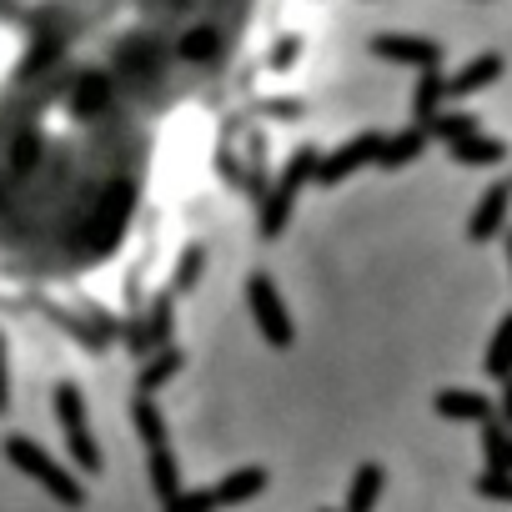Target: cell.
<instances>
[{
	"label": "cell",
	"mask_w": 512,
	"mask_h": 512,
	"mask_svg": "<svg viewBox=\"0 0 512 512\" xmlns=\"http://www.w3.org/2000/svg\"><path fill=\"white\" fill-rule=\"evenodd\" d=\"M482 457H487V472H512V432L497 417L482 422Z\"/></svg>",
	"instance_id": "cell-8"
},
{
	"label": "cell",
	"mask_w": 512,
	"mask_h": 512,
	"mask_svg": "<svg viewBox=\"0 0 512 512\" xmlns=\"http://www.w3.org/2000/svg\"><path fill=\"white\" fill-rule=\"evenodd\" d=\"M477 492L492 497V502H512V472H482L477 477Z\"/></svg>",
	"instance_id": "cell-14"
},
{
	"label": "cell",
	"mask_w": 512,
	"mask_h": 512,
	"mask_svg": "<svg viewBox=\"0 0 512 512\" xmlns=\"http://www.w3.org/2000/svg\"><path fill=\"white\" fill-rule=\"evenodd\" d=\"M377 497H382V467H357V477H352V492H347V512H372L377 507Z\"/></svg>",
	"instance_id": "cell-10"
},
{
	"label": "cell",
	"mask_w": 512,
	"mask_h": 512,
	"mask_svg": "<svg viewBox=\"0 0 512 512\" xmlns=\"http://www.w3.org/2000/svg\"><path fill=\"white\" fill-rule=\"evenodd\" d=\"M267 487V477L256 472V467H241V472H231L226 482H216L206 497H211V507H226V502H246V497H256Z\"/></svg>",
	"instance_id": "cell-7"
},
{
	"label": "cell",
	"mask_w": 512,
	"mask_h": 512,
	"mask_svg": "<svg viewBox=\"0 0 512 512\" xmlns=\"http://www.w3.org/2000/svg\"><path fill=\"white\" fill-rule=\"evenodd\" d=\"M6 452H11V462L21 467V472H31L56 502H66V507H81V487H76V477L71 472H61L36 442H26V437H11L6 442Z\"/></svg>",
	"instance_id": "cell-2"
},
{
	"label": "cell",
	"mask_w": 512,
	"mask_h": 512,
	"mask_svg": "<svg viewBox=\"0 0 512 512\" xmlns=\"http://www.w3.org/2000/svg\"><path fill=\"white\" fill-rule=\"evenodd\" d=\"M251 297H256V317H262L267 337L287 342V322H282V307L272 302V287H267V282H251Z\"/></svg>",
	"instance_id": "cell-12"
},
{
	"label": "cell",
	"mask_w": 512,
	"mask_h": 512,
	"mask_svg": "<svg viewBox=\"0 0 512 512\" xmlns=\"http://www.w3.org/2000/svg\"><path fill=\"white\" fill-rule=\"evenodd\" d=\"M497 76H502V56H482V61H472V66L452 81V91H462V96H467V91H477V86H492Z\"/></svg>",
	"instance_id": "cell-13"
},
{
	"label": "cell",
	"mask_w": 512,
	"mask_h": 512,
	"mask_svg": "<svg viewBox=\"0 0 512 512\" xmlns=\"http://www.w3.org/2000/svg\"><path fill=\"white\" fill-rule=\"evenodd\" d=\"M437 412L452 417V422H487V417H497L482 392H462V387L457 392H437Z\"/></svg>",
	"instance_id": "cell-6"
},
{
	"label": "cell",
	"mask_w": 512,
	"mask_h": 512,
	"mask_svg": "<svg viewBox=\"0 0 512 512\" xmlns=\"http://www.w3.org/2000/svg\"><path fill=\"white\" fill-rule=\"evenodd\" d=\"M136 422H141V437H146V447H151V487H156V497L171 502L181 487H176V462H171V447H166V432H161L151 402H136Z\"/></svg>",
	"instance_id": "cell-3"
},
{
	"label": "cell",
	"mask_w": 512,
	"mask_h": 512,
	"mask_svg": "<svg viewBox=\"0 0 512 512\" xmlns=\"http://www.w3.org/2000/svg\"><path fill=\"white\" fill-rule=\"evenodd\" d=\"M442 136L462 141V136H472V121H467V116H447V121H442Z\"/></svg>",
	"instance_id": "cell-16"
},
{
	"label": "cell",
	"mask_w": 512,
	"mask_h": 512,
	"mask_svg": "<svg viewBox=\"0 0 512 512\" xmlns=\"http://www.w3.org/2000/svg\"><path fill=\"white\" fill-rule=\"evenodd\" d=\"M507 256H512V236H507Z\"/></svg>",
	"instance_id": "cell-18"
},
{
	"label": "cell",
	"mask_w": 512,
	"mask_h": 512,
	"mask_svg": "<svg viewBox=\"0 0 512 512\" xmlns=\"http://www.w3.org/2000/svg\"><path fill=\"white\" fill-rule=\"evenodd\" d=\"M492 412H497V422H502V427H512V377H502V402H497Z\"/></svg>",
	"instance_id": "cell-15"
},
{
	"label": "cell",
	"mask_w": 512,
	"mask_h": 512,
	"mask_svg": "<svg viewBox=\"0 0 512 512\" xmlns=\"http://www.w3.org/2000/svg\"><path fill=\"white\" fill-rule=\"evenodd\" d=\"M61 422H66V442H71V452H76V462L86 467V472H96L101 467V452H96V442H91V432H86V422H81V397L71 392V387H61Z\"/></svg>",
	"instance_id": "cell-4"
},
{
	"label": "cell",
	"mask_w": 512,
	"mask_h": 512,
	"mask_svg": "<svg viewBox=\"0 0 512 512\" xmlns=\"http://www.w3.org/2000/svg\"><path fill=\"white\" fill-rule=\"evenodd\" d=\"M307 0H0V251L96 267L297 106Z\"/></svg>",
	"instance_id": "cell-1"
},
{
	"label": "cell",
	"mask_w": 512,
	"mask_h": 512,
	"mask_svg": "<svg viewBox=\"0 0 512 512\" xmlns=\"http://www.w3.org/2000/svg\"><path fill=\"white\" fill-rule=\"evenodd\" d=\"M6 397H11L6 392V347H0V407H6Z\"/></svg>",
	"instance_id": "cell-17"
},
{
	"label": "cell",
	"mask_w": 512,
	"mask_h": 512,
	"mask_svg": "<svg viewBox=\"0 0 512 512\" xmlns=\"http://www.w3.org/2000/svg\"><path fill=\"white\" fill-rule=\"evenodd\" d=\"M452 156L467 161V166H492V161L507 156V146L502 141H482V136H462V141H452Z\"/></svg>",
	"instance_id": "cell-11"
},
{
	"label": "cell",
	"mask_w": 512,
	"mask_h": 512,
	"mask_svg": "<svg viewBox=\"0 0 512 512\" xmlns=\"http://www.w3.org/2000/svg\"><path fill=\"white\" fill-rule=\"evenodd\" d=\"M482 367H487V377H497V382H502V377H512V312L497 322V332H492V342H487V362H482Z\"/></svg>",
	"instance_id": "cell-9"
},
{
	"label": "cell",
	"mask_w": 512,
	"mask_h": 512,
	"mask_svg": "<svg viewBox=\"0 0 512 512\" xmlns=\"http://www.w3.org/2000/svg\"><path fill=\"white\" fill-rule=\"evenodd\" d=\"M507 206H512V186H487L482 206L472 211L467 236H472V241H492V236L502 231V221H507Z\"/></svg>",
	"instance_id": "cell-5"
}]
</instances>
